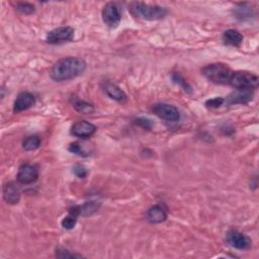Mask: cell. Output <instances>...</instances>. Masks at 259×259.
Masks as SVG:
<instances>
[{
  "mask_svg": "<svg viewBox=\"0 0 259 259\" xmlns=\"http://www.w3.org/2000/svg\"><path fill=\"white\" fill-rule=\"evenodd\" d=\"M85 70L86 62L82 58L66 57L53 65L50 76L56 82H63L82 75Z\"/></svg>",
  "mask_w": 259,
  "mask_h": 259,
  "instance_id": "obj_1",
  "label": "cell"
},
{
  "mask_svg": "<svg viewBox=\"0 0 259 259\" xmlns=\"http://www.w3.org/2000/svg\"><path fill=\"white\" fill-rule=\"evenodd\" d=\"M129 12L138 19L146 21H159L164 19L168 12L166 9L158 6H150L143 3H131Z\"/></svg>",
  "mask_w": 259,
  "mask_h": 259,
  "instance_id": "obj_2",
  "label": "cell"
},
{
  "mask_svg": "<svg viewBox=\"0 0 259 259\" xmlns=\"http://www.w3.org/2000/svg\"><path fill=\"white\" fill-rule=\"evenodd\" d=\"M202 73L211 82L224 85L229 84L233 71L224 63H213L204 67L202 69Z\"/></svg>",
  "mask_w": 259,
  "mask_h": 259,
  "instance_id": "obj_3",
  "label": "cell"
},
{
  "mask_svg": "<svg viewBox=\"0 0 259 259\" xmlns=\"http://www.w3.org/2000/svg\"><path fill=\"white\" fill-rule=\"evenodd\" d=\"M258 77L247 71L233 72L229 84L235 90H250L254 91L258 88Z\"/></svg>",
  "mask_w": 259,
  "mask_h": 259,
  "instance_id": "obj_4",
  "label": "cell"
},
{
  "mask_svg": "<svg viewBox=\"0 0 259 259\" xmlns=\"http://www.w3.org/2000/svg\"><path fill=\"white\" fill-rule=\"evenodd\" d=\"M153 113L155 116L160 118L161 120L167 121V122H179L181 120V113L179 109L175 106L169 105V104H156L153 109Z\"/></svg>",
  "mask_w": 259,
  "mask_h": 259,
  "instance_id": "obj_5",
  "label": "cell"
},
{
  "mask_svg": "<svg viewBox=\"0 0 259 259\" xmlns=\"http://www.w3.org/2000/svg\"><path fill=\"white\" fill-rule=\"evenodd\" d=\"M74 38V30L71 27H60L48 33L46 41L50 45H60L71 42Z\"/></svg>",
  "mask_w": 259,
  "mask_h": 259,
  "instance_id": "obj_6",
  "label": "cell"
},
{
  "mask_svg": "<svg viewBox=\"0 0 259 259\" xmlns=\"http://www.w3.org/2000/svg\"><path fill=\"white\" fill-rule=\"evenodd\" d=\"M226 240L231 247L238 250H247L252 245L251 239L237 230L229 231L226 235Z\"/></svg>",
  "mask_w": 259,
  "mask_h": 259,
  "instance_id": "obj_7",
  "label": "cell"
},
{
  "mask_svg": "<svg viewBox=\"0 0 259 259\" xmlns=\"http://www.w3.org/2000/svg\"><path fill=\"white\" fill-rule=\"evenodd\" d=\"M39 179V168L36 165L24 164L19 168L18 182L22 185H32Z\"/></svg>",
  "mask_w": 259,
  "mask_h": 259,
  "instance_id": "obj_8",
  "label": "cell"
},
{
  "mask_svg": "<svg viewBox=\"0 0 259 259\" xmlns=\"http://www.w3.org/2000/svg\"><path fill=\"white\" fill-rule=\"evenodd\" d=\"M102 16L104 23L110 28H117L121 23L122 15L119 8L115 4L111 3L106 5L103 10Z\"/></svg>",
  "mask_w": 259,
  "mask_h": 259,
  "instance_id": "obj_9",
  "label": "cell"
},
{
  "mask_svg": "<svg viewBox=\"0 0 259 259\" xmlns=\"http://www.w3.org/2000/svg\"><path fill=\"white\" fill-rule=\"evenodd\" d=\"M97 127L88 121H78L71 127V134L80 139H88L94 136Z\"/></svg>",
  "mask_w": 259,
  "mask_h": 259,
  "instance_id": "obj_10",
  "label": "cell"
},
{
  "mask_svg": "<svg viewBox=\"0 0 259 259\" xmlns=\"http://www.w3.org/2000/svg\"><path fill=\"white\" fill-rule=\"evenodd\" d=\"M254 94L253 91L250 90H236L232 94H230L227 99L225 100V103L228 106H234V105H247L253 100Z\"/></svg>",
  "mask_w": 259,
  "mask_h": 259,
  "instance_id": "obj_11",
  "label": "cell"
},
{
  "mask_svg": "<svg viewBox=\"0 0 259 259\" xmlns=\"http://www.w3.org/2000/svg\"><path fill=\"white\" fill-rule=\"evenodd\" d=\"M36 105V98L30 93H22L18 96L14 104V112L22 113L33 108Z\"/></svg>",
  "mask_w": 259,
  "mask_h": 259,
  "instance_id": "obj_12",
  "label": "cell"
},
{
  "mask_svg": "<svg viewBox=\"0 0 259 259\" xmlns=\"http://www.w3.org/2000/svg\"><path fill=\"white\" fill-rule=\"evenodd\" d=\"M22 197L21 188L14 182L8 183L4 187V199L10 205H17Z\"/></svg>",
  "mask_w": 259,
  "mask_h": 259,
  "instance_id": "obj_13",
  "label": "cell"
},
{
  "mask_svg": "<svg viewBox=\"0 0 259 259\" xmlns=\"http://www.w3.org/2000/svg\"><path fill=\"white\" fill-rule=\"evenodd\" d=\"M147 220L152 224H160L166 221L167 219V212L165 209L160 205H155L151 207L146 214Z\"/></svg>",
  "mask_w": 259,
  "mask_h": 259,
  "instance_id": "obj_14",
  "label": "cell"
},
{
  "mask_svg": "<svg viewBox=\"0 0 259 259\" xmlns=\"http://www.w3.org/2000/svg\"><path fill=\"white\" fill-rule=\"evenodd\" d=\"M105 92L112 100L118 103H125L127 101V96L124 91L115 83L108 82L105 86Z\"/></svg>",
  "mask_w": 259,
  "mask_h": 259,
  "instance_id": "obj_15",
  "label": "cell"
},
{
  "mask_svg": "<svg viewBox=\"0 0 259 259\" xmlns=\"http://www.w3.org/2000/svg\"><path fill=\"white\" fill-rule=\"evenodd\" d=\"M223 42L226 46L240 47L243 43V36L236 30H228L223 34Z\"/></svg>",
  "mask_w": 259,
  "mask_h": 259,
  "instance_id": "obj_16",
  "label": "cell"
},
{
  "mask_svg": "<svg viewBox=\"0 0 259 259\" xmlns=\"http://www.w3.org/2000/svg\"><path fill=\"white\" fill-rule=\"evenodd\" d=\"M73 107L78 113L83 114V115H91L95 112V108L92 104L85 102V101H82V100H79V99L74 100Z\"/></svg>",
  "mask_w": 259,
  "mask_h": 259,
  "instance_id": "obj_17",
  "label": "cell"
},
{
  "mask_svg": "<svg viewBox=\"0 0 259 259\" xmlns=\"http://www.w3.org/2000/svg\"><path fill=\"white\" fill-rule=\"evenodd\" d=\"M41 146V139L38 136H30L23 142V147L26 151H35Z\"/></svg>",
  "mask_w": 259,
  "mask_h": 259,
  "instance_id": "obj_18",
  "label": "cell"
},
{
  "mask_svg": "<svg viewBox=\"0 0 259 259\" xmlns=\"http://www.w3.org/2000/svg\"><path fill=\"white\" fill-rule=\"evenodd\" d=\"M76 223H77V216H76L75 214L69 212L68 216H66V217L62 220L61 225H62V227H63L64 229H66V230H72V229L75 227Z\"/></svg>",
  "mask_w": 259,
  "mask_h": 259,
  "instance_id": "obj_19",
  "label": "cell"
},
{
  "mask_svg": "<svg viewBox=\"0 0 259 259\" xmlns=\"http://www.w3.org/2000/svg\"><path fill=\"white\" fill-rule=\"evenodd\" d=\"M252 15V11L250 8L245 7V5H241L240 8H237L235 11V16L237 19L245 20L247 18H250Z\"/></svg>",
  "mask_w": 259,
  "mask_h": 259,
  "instance_id": "obj_20",
  "label": "cell"
},
{
  "mask_svg": "<svg viewBox=\"0 0 259 259\" xmlns=\"http://www.w3.org/2000/svg\"><path fill=\"white\" fill-rule=\"evenodd\" d=\"M172 80H174L177 84L181 85L186 92H189V93L192 92V88L190 86V84L186 81V79L180 73H174V74H172Z\"/></svg>",
  "mask_w": 259,
  "mask_h": 259,
  "instance_id": "obj_21",
  "label": "cell"
},
{
  "mask_svg": "<svg viewBox=\"0 0 259 259\" xmlns=\"http://www.w3.org/2000/svg\"><path fill=\"white\" fill-rule=\"evenodd\" d=\"M17 11L23 15H32L36 12V8L28 3H20L17 5Z\"/></svg>",
  "mask_w": 259,
  "mask_h": 259,
  "instance_id": "obj_22",
  "label": "cell"
},
{
  "mask_svg": "<svg viewBox=\"0 0 259 259\" xmlns=\"http://www.w3.org/2000/svg\"><path fill=\"white\" fill-rule=\"evenodd\" d=\"M69 151H70L71 153H74V154L78 155V156H82V157L89 156V154L85 152L83 145H81V143H79V142L72 143V144L69 146Z\"/></svg>",
  "mask_w": 259,
  "mask_h": 259,
  "instance_id": "obj_23",
  "label": "cell"
},
{
  "mask_svg": "<svg viewBox=\"0 0 259 259\" xmlns=\"http://www.w3.org/2000/svg\"><path fill=\"white\" fill-rule=\"evenodd\" d=\"M225 103V99L223 98H215L212 100L207 101L206 107L209 109H218Z\"/></svg>",
  "mask_w": 259,
  "mask_h": 259,
  "instance_id": "obj_24",
  "label": "cell"
},
{
  "mask_svg": "<svg viewBox=\"0 0 259 259\" xmlns=\"http://www.w3.org/2000/svg\"><path fill=\"white\" fill-rule=\"evenodd\" d=\"M74 175L79 179H85L88 177V169H86L83 165H75L73 168Z\"/></svg>",
  "mask_w": 259,
  "mask_h": 259,
  "instance_id": "obj_25",
  "label": "cell"
},
{
  "mask_svg": "<svg viewBox=\"0 0 259 259\" xmlns=\"http://www.w3.org/2000/svg\"><path fill=\"white\" fill-rule=\"evenodd\" d=\"M56 256L60 258H68V257H80V255H76L74 253H70L66 249H57L56 250Z\"/></svg>",
  "mask_w": 259,
  "mask_h": 259,
  "instance_id": "obj_26",
  "label": "cell"
},
{
  "mask_svg": "<svg viewBox=\"0 0 259 259\" xmlns=\"http://www.w3.org/2000/svg\"><path fill=\"white\" fill-rule=\"evenodd\" d=\"M137 124L142 126L145 129H150L151 128V123L147 119H139V120H137Z\"/></svg>",
  "mask_w": 259,
  "mask_h": 259,
  "instance_id": "obj_27",
  "label": "cell"
}]
</instances>
